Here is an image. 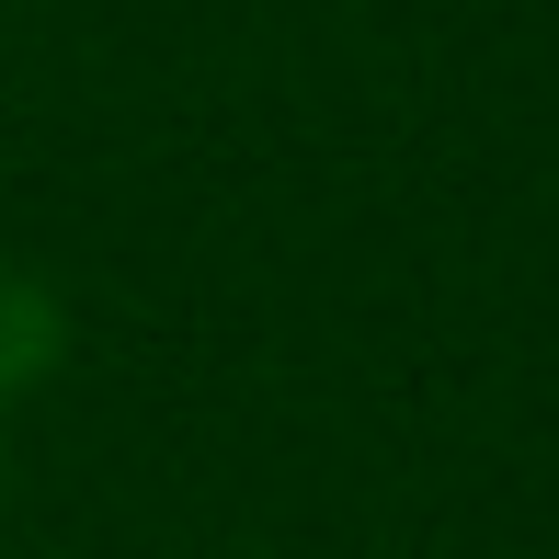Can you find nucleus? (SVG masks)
Wrapping results in <instances>:
<instances>
[{"mask_svg":"<svg viewBox=\"0 0 559 559\" xmlns=\"http://www.w3.org/2000/svg\"><path fill=\"white\" fill-rule=\"evenodd\" d=\"M69 354V309L46 274H12L0 263V412H12L23 389H46V366Z\"/></svg>","mask_w":559,"mask_h":559,"instance_id":"f257e3e1","label":"nucleus"},{"mask_svg":"<svg viewBox=\"0 0 559 559\" xmlns=\"http://www.w3.org/2000/svg\"><path fill=\"white\" fill-rule=\"evenodd\" d=\"M0 514H12V412H0Z\"/></svg>","mask_w":559,"mask_h":559,"instance_id":"f03ea898","label":"nucleus"}]
</instances>
